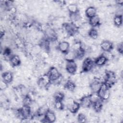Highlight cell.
Returning <instances> with one entry per match:
<instances>
[{
	"label": "cell",
	"instance_id": "cell-1",
	"mask_svg": "<svg viewBox=\"0 0 123 123\" xmlns=\"http://www.w3.org/2000/svg\"><path fill=\"white\" fill-rule=\"evenodd\" d=\"M97 93L98 94L100 99L103 102L106 101L109 99L110 96V88L103 81L99 90Z\"/></svg>",
	"mask_w": 123,
	"mask_h": 123
},
{
	"label": "cell",
	"instance_id": "cell-2",
	"mask_svg": "<svg viewBox=\"0 0 123 123\" xmlns=\"http://www.w3.org/2000/svg\"><path fill=\"white\" fill-rule=\"evenodd\" d=\"M72 50L74 53L75 59H81L85 55V50L82 47L81 42H75L72 46Z\"/></svg>",
	"mask_w": 123,
	"mask_h": 123
},
{
	"label": "cell",
	"instance_id": "cell-3",
	"mask_svg": "<svg viewBox=\"0 0 123 123\" xmlns=\"http://www.w3.org/2000/svg\"><path fill=\"white\" fill-rule=\"evenodd\" d=\"M17 115L23 119H29L32 117L31 106L24 105L17 110Z\"/></svg>",
	"mask_w": 123,
	"mask_h": 123
},
{
	"label": "cell",
	"instance_id": "cell-4",
	"mask_svg": "<svg viewBox=\"0 0 123 123\" xmlns=\"http://www.w3.org/2000/svg\"><path fill=\"white\" fill-rule=\"evenodd\" d=\"M63 27L67 34L70 36H73L79 32V27L75 23L71 22L64 23Z\"/></svg>",
	"mask_w": 123,
	"mask_h": 123
},
{
	"label": "cell",
	"instance_id": "cell-5",
	"mask_svg": "<svg viewBox=\"0 0 123 123\" xmlns=\"http://www.w3.org/2000/svg\"><path fill=\"white\" fill-rule=\"evenodd\" d=\"M116 81V76L115 74L111 71H106L105 72V77L103 81L107 86L109 87H111Z\"/></svg>",
	"mask_w": 123,
	"mask_h": 123
},
{
	"label": "cell",
	"instance_id": "cell-6",
	"mask_svg": "<svg viewBox=\"0 0 123 123\" xmlns=\"http://www.w3.org/2000/svg\"><path fill=\"white\" fill-rule=\"evenodd\" d=\"M47 74L51 82L57 81L62 75L59 70L54 66L50 67Z\"/></svg>",
	"mask_w": 123,
	"mask_h": 123
},
{
	"label": "cell",
	"instance_id": "cell-7",
	"mask_svg": "<svg viewBox=\"0 0 123 123\" xmlns=\"http://www.w3.org/2000/svg\"><path fill=\"white\" fill-rule=\"evenodd\" d=\"M95 65L94 61L90 58H86L83 61L82 70L84 73H87L90 71L93 68Z\"/></svg>",
	"mask_w": 123,
	"mask_h": 123
},
{
	"label": "cell",
	"instance_id": "cell-8",
	"mask_svg": "<svg viewBox=\"0 0 123 123\" xmlns=\"http://www.w3.org/2000/svg\"><path fill=\"white\" fill-rule=\"evenodd\" d=\"M66 63L65 65V69L68 73L70 74H74L77 71V66L74 60L66 61Z\"/></svg>",
	"mask_w": 123,
	"mask_h": 123
},
{
	"label": "cell",
	"instance_id": "cell-9",
	"mask_svg": "<svg viewBox=\"0 0 123 123\" xmlns=\"http://www.w3.org/2000/svg\"><path fill=\"white\" fill-rule=\"evenodd\" d=\"M51 83L47 74H44L40 77L37 82L38 86L41 88H46Z\"/></svg>",
	"mask_w": 123,
	"mask_h": 123
},
{
	"label": "cell",
	"instance_id": "cell-10",
	"mask_svg": "<svg viewBox=\"0 0 123 123\" xmlns=\"http://www.w3.org/2000/svg\"><path fill=\"white\" fill-rule=\"evenodd\" d=\"M103 81L98 78H95L90 84L89 87L92 93H97L99 90Z\"/></svg>",
	"mask_w": 123,
	"mask_h": 123
},
{
	"label": "cell",
	"instance_id": "cell-11",
	"mask_svg": "<svg viewBox=\"0 0 123 123\" xmlns=\"http://www.w3.org/2000/svg\"><path fill=\"white\" fill-rule=\"evenodd\" d=\"M45 122L54 123L56 120V117L55 113L51 110L48 109L44 115Z\"/></svg>",
	"mask_w": 123,
	"mask_h": 123
},
{
	"label": "cell",
	"instance_id": "cell-12",
	"mask_svg": "<svg viewBox=\"0 0 123 123\" xmlns=\"http://www.w3.org/2000/svg\"><path fill=\"white\" fill-rule=\"evenodd\" d=\"M79 103L81 107L83 108H89L92 106V104L89 95L82 97L80 100Z\"/></svg>",
	"mask_w": 123,
	"mask_h": 123
},
{
	"label": "cell",
	"instance_id": "cell-13",
	"mask_svg": "<svg viewBox=\"0 0 123 123\" xmlns=\"http://www.w3.org/2000/svg\"><path fill=\"white\" fill-rule=\"evenodd\" d=\"M57 49L60 52L65 54L70 50V44L67 41H61L58 43Z\"/></svg>",
	"mask_w": 123,
	"mask_h": 123
},
{
	"label": "cell",
	"instance_id": "cell-14",
	"mask_svg": "<svg viewBox=\"0 0 123 123\" xmlns=\"http://www.w3.org/2000/svg\"><path fill=\"white\" fill-rule=\"evenodd\" d=\"M100 47L101 49L105 52H110L113 48V45L112 43L109 40L103 41L100 45Z\"/></svg>",
	"mask_w": 123,
	"mask_h": 123
},
{
	"label": "cell",
	"instance_id": "cell-15",
	"mask_svg": "<svg viewBox=\"0 0 123 123\" xmlns=\"http://www.w3.org/2000/svg\"><path fill=\"white\" fill-rule=\"evenodd\" d=\"M108 60V57L106 55L101 54L94 61L95 65L98 66H102L106 64Z\"/></svg>",
	"mask_w": 123,
	"mask_h": 123
},
{
	"label": "cell",
	"instance_id": "cell-16",
	"mask_svg": "<svg viewBox=\"0 0 123 123\" xmlns=\"http://www.w3.org/2000/svg\"><path fill=\"white\" fill-rule=\"evenodd\" d=\"M80 107L81 106L79 102L75 101H73L68 106V109L71 113L75 114L78 112Z\"/></svg>",
	"mask_w": 123,
	"mask_h": 123
},
{
	"label": "cell",
	"instance_id": "cell-17",
	"mask_svg": "<svg viewBox=\"0 0 123 123\" xmlns=\"http://www.w3.org/2000/svg\"><path fill=\"white\" fill-rule=\"evenodd\" d=\"M57 38L56 33L54 30L51 28H49L46 30V38L48 39L49 41H54L57 39Z\"/></svg>",
	"mask_w": 123,
	"mask_h": 123
},
{
	"label": "cell",
	"instance_id": "cell-18",
	"mask_svg": "<svg viewBox=\"0 0 123 123\" xmlns=\"http://www.w3.org/2000/svg\"><path fill=\"white\" fill-rule=\"evenodd\" d=\"M2 79L7 84H10L13 80V74L12 72L7 71L3 72L1 74Z\"/></svg>",
	"mask_w": 123,
	"mask_h": 123
},
{
	"label": "cell",
	"instance_id": "cell-19",
	"mask_svg": "<svg viewBox=\"0 0 123 123\" xmlns=\"http://www.w3.org/2000/svg\"><path fill=\"white\" fill-rule=\"evenodd\" d=\"M89 24L92 28H95L98 26L100 24L99 17L97 14L96 15L89 19Z\"/></svg>",
	"mask_w": 123,
	"mask_h": 123
},
{
	"label": "cell",
	"instance_id": "cell-20",
	"mask_svg": "<svg viewBox=\"0 0 123 123\" xmlns=\"http://www.w3.org/2000/svg\"><path fill=\"white\" fill-rule=\"evenodd\" d=\"M97 13V10L94 6H89L87 7L85 11L86 16L89 19L96 15Z\"/></svg>",
	"mask_w": 123,
	"mask_h": 123
},
{
	"label": "cell",
	"instance_id": "cell-21",
	"mask_svg": "<svg viewBox=\"0 0 123 123\" xmlns=\"http://www.w3.org/2000/svg\"><path fill=\"white\" fill-rule=\"evenodd\" d=\"M9 60L11 64L13 67L19 66L21 63V61L20 57L17 55H12L10 58Z\"/></svg>",
	"mask_w": 123,
	"mask_h": 123
},
{
	"label": "cell",
	"instance_id": "cell-22",
	"mask_svg": "<svg viewBox=\"0 0 123 123\" xmlns=\"http://www.w3.org/2000/svg\"><path fill=\"white\" fill-rule=\"evenodd\" d=\"M93 110L96 112H99L101 111L103 107V101L99 99L94 102L92 104Z\"/></svg>",
	"mask_w": 123,
	"mask_h": 123
},
{
	"label": "cell",
	"instance_id": "cell-23",
	"mask_svg": "<svg viewBox=\"0 0 123 123\" xmlns=\"http://www.w3.org/2000/svg\"><path fill=\"white\" fill-rule=\"evenodd\" d=\"M64 87L67 90L72 92L75 90L76 87V85L73 81H72V80H69L65 82L64 85Z\"/></svg>",
	"mask_w": 123,
	"mask_h": 123
},
{
	"label": "cell",
	"instance_id": "cell-24",
	"mask_svg": "<svg viewBox=\"0 0 123 123\" xmlns=\"http://www.w3.org/2000/svg\"><path fill=\"white\" fill-rule=\"evenodd\" d=\"M113 23L117 27H120L123 24V16L121 14L116 15L113 18Z\"/></svg>",
	"mask_w": 123,
	"mask_h": 123
},
{
	"label": "cell",
	"instance_id": "cell-25",
	"mask_svg": "<svg viewBox=\"0 0 123 123\" xmlns=\"http://www.w3.org/2000/svg\"><path fill=\"white\" fill-rule=\"evenodd\" d=\"M67 10L69 13H75L79 12L78 6L74 3L69 4L67 6Z\"/></svg>",
	"mask_w": 123,
	"mask_h": 123
},
{
	"label": "cell",
	"instance_id": "cell-26",
	"mask_svg": "<svg viewBox=\"0 0 123 123\" xmlns=\"http://www.w3.org/2000/svg\"><path fill=\"white\" fill-rule=\"evenodd\" d=\"M88 36L91 38L95 39L98 38V34L97 30L95 28H91L87 32Z\"/></svg>",
	"mask_w": 123,
	"mask_h": 123
},
{
	"label": "cell",
	"instance_id": "cell-27",
	"mask_svg": "<svg viewBox=\"0 0 123 123\" xmlns=\"http://www.w3.org/2000/svg\"><path fill=\"white\" fill-rule=\"evenodd\" d=\"M69 17L71 22L75 23L81 19V15L79 12L75 13H69Z\"/></svg>",
	"mask_w": 123,
	"mask_h": 123
},
{
	"label": "cell",
	"instance_id": "cell-28",
	"mask_svg": "<svg viewBox=\"0 0 123 123\" xmlns=\"http://www.w3.org/2000/svg\"><path fill=\"white\" fill-rule=\"evenodd\" d=\"M64 98V94L61 91H58L56 92L54 95V101H63V100Z\"/></svg>",
	"mask_w": 123,
	"mask_h": 123
},
{
	"label": "cell",
	"instance_id": "cell-29",
	"mask_svg": "<svg viewBox=\"0 0 123 123\" xmlns=\"http://www.w3.org/2000/svg\"><path fill=\"white\" fill-rule=\"evenodd\" d=\"M65 59L66 61L74 60L75 57L74 53L72 50H70L67 53L65 54Z\"/></svg>",
	"mask_w": 123,
	"mask_h": 123
},
{
	"label": "cell",
	"instance_id": "cell-30",
	"mask_svg": "<svg viewBox=\"0 0 123 123\" xmlns=\"http://www.w3.org/2000/svg\"><path fill=\"white\" fill-rule=\"evenodd\" d=\"M32 102V99L28 95L26 94L24 96V98L23 100V105L30 106Z\"/></svg>",
	"mask_w": 123,
	"mask_h": 123
},
{
	"label": "cell",
	"instance_id": "cell-31",
	"mask_svg": "<svg viewBox=\"0 0 123 123\" xmlns=\"http://www.w3.org/2000/svg\"><path fill=\"white\" fill-rule=\"evenodd\" d=\"M77 119L79 123H85L86 121V118L85 115L82 113H80L78 114Z\"/></svg>",
	"mask_w": 123,
	"mask_h": 123
},
{
	"label": "cell",
	"instance_id": "cell-32",
	"mask_svg": "<svg viewBox=\"0 0 123 123\" xmlns=\"http://www.w3.org/2000/svg\"><path fill=\"white\" fill-rule=\"evenodd\" d=\"M54 107L57 110H62L64 107V105L62 101H55Z\"/></svg>",
	"mask_w": 123,
	"mask_h": 123
},
{
	"label": "cell",
	"instance_id": "cell-33",
	"mask_svg": "<svg viewBox=\"0 0 123 123\" xmlns=\"http://www.w3.org/2000/svg\"><path fill=\"white\" fill-rule=\"evenodd\" d=\"M117 50L119 53L122 54L123 53V42H120L117 45Z\"/></svg>",
	"mask_w": 123,
	"mask_h": 123
},
{
	"label": "cell",
	"instance_id": "cell-34",
	"mask_svg": "<svg viewBox=\"0 0 123 123\" xmlns=\"http://www.w3.org/2000/svg\"><path fill=\"white\" fill-rule=\"evenodd\" d=\"M11 53H12V50L9 48H5L3 50V55L5 56H12L11 55Z\"/></svg>",
	"mask_w": 123,
	"mask_h": 123
},
{
	"label": "cell",
	"instance_id": "cell-35",
	"mask_svg": "<svg viewBox=\"0 0 123 123\" xmlns=\"http://www.w3.org/2000/svg\"><path fill=\"white\" fill-rule=\"evenodd\" d=\"M116 2L117 4H119L120 5H122L123 3V0H117L116 1Z\"/></svg>",
	"mask_w": 123,
	"mask_h": 123
}]
</instances>
